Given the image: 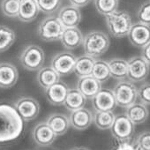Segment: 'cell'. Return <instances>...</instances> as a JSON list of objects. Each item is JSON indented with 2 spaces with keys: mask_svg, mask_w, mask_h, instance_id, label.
Returning <instances> with one entry per match:
<instances>
[{
  "mask_svg": "<svg viewBox=\"0 0 150 150\" xmlns=\"http://www.w3.org/2000/svg\"><path fill=\"white\" fill-rule=\"evenodd\" d=\"M23 127V119L14 107L0 104V143H6L18 139Z\"/></svg>",
  "mask_w": 150,
  "mask_h": 150,
  "instance_id": "6da1fadb",
  "label": "cell"
},
{
  "mask_svg": "<svg viewBox=\"0 0 150 150\" xmlns=\"http://www.w3.org/2000/svg\"><path fill=\"white\" fill-rule=\"evenodd\" d=\"M82 45L86 55L99 57L109 50L110 38L102 31H91L84 36Z\"/></svg>",
  "mask_w": 150,
  "mask_h": 150,
  "instance_id": "7a4b0ae2",
  "label": "cell"
},
{
  "mask_svg": "<svg viewBox=\"0 0 150 150\" xmlns=\"http://www.w3.org/2000/svg\"><path fill=\"white\" fill-rule=\"evenodd\" d=\"M106 17V24L110 35L116 38L127 36L132 25L131 16L125 11H116Z\"/></svg>",
  "mask_w": 150,
  "mask_h": 150,
  "instance_id": "3957f363",
  "label": "cell"
},
{
  "mask_svg": "<svg viewBox=\"0 0 150 150\" xmlns=\"http://www.w3.org/2000/svg\"><path fill=\"white\" fill-rule=\"evenodd\" d=\"M110 130L113 138L120 144L129 143L134 135L135 125L125 114H118L115 116L114 122Z\"/></svg>",
  "mask_w": 150,
  "mask_h": 150,
  "instance_id": "277c9868",
  "label": "cell"
},
{
  "mask_svg": "<svg viewBox=\"0 0 150 150\" xmlns=\"http://www.w3.org/2000/svg\"><path fill=\"white\" fill-rule=\"evenodd\" d=\"M117 106L127 108L134 103L138 98V88L133 82L126 80L119 81L113 88Z\"/></svg>",
  "mask_w": 150,
  "mask_h": 150,
  "instance_id": "5b68a950",
  "label": "cell"
},
{
  "mask_svg": "<svg viewBox=\"0 0 150 150\" xmlns=\"http://www.w3.org/2000/svg\"><path fill=\"white\" fill-rule=\"evenodd\" d=\"M22 66L28 71L40 70L45 60L43 50L35 44L28 45L21 53L20 57Z\"/></svg>",
  "mask_w": 150,
  "mask_h": 150,
  "instance_id": "8992f818",
  "label": "cell"
},
{
  "mask_svg": "<svg viewBox=\"0 0 150 150\" xmlns=\"http://www.w3.org/2000/svg\"><path fill=\"white\" fill-rule=\"evenodd\" d=\"M64 27L57 17L50 16L44 19L38 27V35L45 42H53L59 40Z\"/></svg>",
  "mask_w": 150,
  "mask_h": 150,
  "instance_id": "52a82bcc",
  "label": "cell"
},
{
  "mask_svg": "<svg viewBox=\"0 0 150 150\" xmlns=\"http://www.w3.org/2000/svg\"><path fill=\"white\" fill-rule=\"evenodd\" d=\"M127 79L132 82H140L146 80L150 71V64L141 57L135 56L128 61Z\"/></svg>",
  "mask_w": 150,
  "mask_h": 150,
  "instance_id": "ba28073f",
  "label": "cell"
},
{
  "mask_svg": "<svg viewBox=\"0 0 150 150\" xmlns=\"http://www.w3.org/2000/svg\"><path fill=\"white\" fill-rule=\"evenodd\" d=\"M76 57L68 51H63L55 55L51 59V67L60 75L67 76L73 72Z\"/></svg>",
  "mask_w": 150,
  "mask_h": 150,
  "instance_id": "9c48e42d",
  "label": "cell"
},
{
  "mask_svg": "<svg viewBox=\"0 0 150 150\" xmlns=\"http://www.w3.org/2000/svg\"><path fill=\"white\" fill-rule=\"evenodd\" d=\"M14 108L23 121H32L40 112L39 103L32 97H21L14 104Z\"/></svg>",
  "mask_w": 150,
  "mask_h": 150,
  "instance_id": "30bf717a",
  "label": "cell"
},
{
  "mask_svg": "<svg viewBox=\"0 0 150 150\" xmlns=\"http://www.w3.org/2000/svg\"><path fill=\"white\" fill-rule=\"evenodd\" d=\"M127 36L133 46L142 49L150 42V26L139 21L132 23Z\"/></svg>",
  "mask_w": 150,
  "mask_h": 150,
  "instance_id": "8fae6325",
  "label": "cell"
},
{
  "mask_svg": "<svg viewBox=\"0 0 150 150\" xmlns=\"http://www.w3.org/2000/svg\"><path fill=\"white\" fill-rule=\"evenodd\" d=\"M92 104L96 111H113L117 107L113 91L102 88L92 98Z\"/></svg>",
  "mask_w": 150,
  "mask_h": 150,
  "instance_id": "7c38bea8",
  "label": "cell"
},
{
  "mask_svg": "<svg viewBox=\"0 0 150 150\" xmlns=\"http://www.w3.org/2000/svg\"><path fill=\"white\" fill-rule=\"evenodd\" d=\"M32 136L35 142L41 146H50L57 138V135L46 122L37 124L33 129Z\"/></svg>",
  "mask_w": 150,
  "mask_h": 150,
  "instance_id": "4fadbf2b",
  "label": "cell"
},
{
  "mask_svg": "<svg viewBox=\"0 0 150 150\" xmlns=\"http://www.w3.org/2000/svg\"><path fill=\"white\" fill-rule=\"evenodd\" d=\"M94 115L93 113L86 108H81L80 110L71 111L69 120L70 125L75 130L83 131L88 129L93 123Z\"/></svg>",
  "mask_w": 150,
  "mask_h": 150,
  "instance_id": "5bb4252c",
  "label": "cell"
},
{
  "mask_svg": "<svg viewBox=\"0 0 150 150\" xmlns=\"http://www.w3.org/2000/svg\"><path fill=\"white\" fill-rule=\"evenodd\" d=\"M68 91V86L64 82L58 81L46 88L45 95L50 104L54 106H60L64 105Z\"/></svg>",
  "mask_w": 150,
  "mask_h": 150,
  "instance_id": "9a60e30c",
  "label": "cell"
},
{
  "mask_svg": "<svg viewBox=\"0 0 150 150\" xmlns=\"http://www.w3.org/2000/svg\"><path fill=\"white\" fill-rule=\"evenodd\" d=\"M18 79V70L13 64L0 63V88H10L16 84Z\"/></svg>",
  "mask_w": 150,
  "mask_h": 150,
  "instance_id": "2e32d148",
  "label": "cell"
},
{
  "mask_svg": "<svg viewBox=\"0 0 150 150\" xmlns=\"http://www.w3.org/2000/svg\"><path fill=\"white\" fill-rule=\"evenodd\" d=\"M83 35L77 28H65L60 37L61 43L66 50H75L83 42Z\"/></svg>",
  "mask_w": 150,
  "mask_h": 150,
  "instance_id": "e0dca14e",
  "label": "cell"
},
{
  "mask_svg": "<svg viewBox=\"0 0 150 150\" xmlns=\"http://www.w3.org/2000/svg\"><path fill=\"white\" fill-rule=\"evenodd\" d=\"M76 87L86 99H92L102 89V83L92 75H88L79 78Z\"/></svg>",
  "mask_w": 150,
  "mask_h": 150,
  "instance_id": "ac0fdd59",
  "label": "cell"
},
{
  "mask_svg": "<svg viewBox=\"0 0 150 150\" xmlns=\"http://www.w3.org/2000/svg\"><path fill=\"white\" fill-rule=\"evenodd\" d=\"M62 25L65 28L77 27L81 21V13L80 9L73 6H67L63 7L57 16Z\"/></svg>",
  "mask_w": 150,
  "mask_h": 150,
  "instance_id": "d6986e66",
  "label": "cell"
},
{
  "mask_svg": "<svg viewBox=\"0 0 150 150\" xmlns=\"http://www.w3.org/2000/svg\"><path fill=\"white\" fill-rule=\"evenodd\" d=\"M125 115L134 125H140L146 121L149 116V110L146 105L142 103H134L125 108Z\"/></svg>",
  "mask_w": 150,
  "mask_h": 150,
  "instance_id": "ffe728a7",
  "label": "cell"
},
{
  "mask_svg": "<svg viewBox=\"0 0 150 150\" xmlns=\"http://www.w3.org/2000/svg\"><path fill=\"white\" fill-rule=\"evenodd\" d=\"M36 0H21L18 18L23 22L33 21L39 13Z\"/></svg>",
  "mask_w": 150,
  "mask_h": 150,
  "instance_id": "44dd1931",
  "label": "cell"
},
{
  "mask_svg": "<svg viewBox=\"0 0 150 150\" xmlns=\"http://www.w3.org/2000/svg\"><path fill=\"white\" fill-rule=\"evenodd\" d=\"M46 123L51 128V130L55 132L57 136L64 135L70 127V120L69 118L61 113H54L51 114L46 120Z\"/></svg>",
  "mask_w": 150,
  "mask_h": 150,
  "instance_id": "7402d4cb",
  "label": "cell"
},
{
  "mask_svg": "<svg viewBox=\"0 0 150 150\" xmlns=\"http://www.w3.org/2000/svg\"><path fill=\"white\" fill-rule=\"evenodd\" d=\"M110 71V77L115 80L123 81L127 79L128 74V62L120 57L112 58L108 62Z\"/></svg>",
  "mask_w": 150,
  "mask_h": 150,
  "instance_id": "603a6c76",
  "label": "cell"
},
{
  "mask_svg": "<svg viewBox=\"0 0 150 150\" xmlns=\"http://www.w3.org/2000/svg\"><path fill=\"white\" fill-rule=\"evenodd\" d=\"M95 62H96L95 57H92L86 54L83 56H81L76 58L73 72H75V74H76L79 78L91 75Z\"/></svg>",
  "mask_w": 150,
  "mask_h": 150,
  "instance_id": "cb8c5ba5",
  "label": "cell"
},
{
  "mask_svg": "<svg viewBox=\"0 0 150 150\" xmlns=\"http://www.w3.org/2000/svg\"><path fill=\"white\" fill-rule=\"evenodd\" d=\"M60 75L51 67H42L37 73V81L43 88H48L51 85L58 82Z\"/></svg>",
  "mask_w": 150,
  "mask_h": 150,
  "instance_id": "d4e9b609",
  "label": "cell"
},
{
  "mask_svg": "<svg viewBox=\"0 0 150 150\" xmlns=\"http://www.w3.org/2000/svg\"><path fill=\"white\" fill-rule=\"evenodd\" d=\"M87 99L76 88V89H69L64 105L65 108L71 111H74L84 108Z\"/></svg>",
  "mask_w": 150,
  "mask_h": 150,
  "instance_id": "484cf974",
  "label": "cell"
},
{
  "mask_svg": "<svg viewBox=\"0 0 150 150\" xmlns=\"http://www.w3.org/2000/svg\"><path fill=\"white\" fill-rule=\"evenodd\" d=\"M115 119L113 111H96L93 122L96 126L100 130L110 129Z\"/></svg>",
  "mask_w": 150,
  "mask_h": 150,
  "instance_id": "4316f807",
  "label": "cell"
},
{
  "mask_svg": "<svg viewBox=\"0 0 150 150\" xmlns=\"http://www.w3.org/2000/svg\"><path fill=\"white\" fill-rule=\"evenodd\" d=\"M91 75L101 83L107 81L110 78V71L108 62L103 60H96Z\"/></svg>",
  "mask_w": 150,
  "mask_h": 150,
  "instance_id": "83f0119b",
  "label": "cell"
},
{
  "mask_svg": "<svg viewBox=\"0 0 150 150\" xmlns=\"http://www.w3.org/2000/svg\"><path fill=\"white\" fill-rule=\"evenodd\" d=\"M16 38L13 29L6 26H0V53L6 51L14 42Z\"/></svg>",
  "mask_w": 150,
  "mask_h": 150,
  "instance_id": "f1b7e54d",
  "label": "cell"
},
{
  "mask_svg": "<svg viewBox=\"0 0 150 150\" xmlns=\"http://www.w3.org/2000/svg\"><path fill=\"white\" fill-rule=\"evenodd\" d=\"M95 6L100 14L107 16L117 10L118 0H95Z\"/></svg>",
  "mask_w": 150,
  "mask_h": 150,
  "instance_id": "f546056e",
  "label": "cell"
},
{
  "mask_svg": "<svg viewBox=\"0 0 150 150\" xmlns=\"http://www.w3.org/2000/svg\"><path fill=\"white\" fill-rule=\"evenodd\" d=\"M21 0H3L1 3L2 13L11 18L18 17Z\"/></svg>",
  "mask_w": 150,
  "mask_h": 150,
  "instance_id": "4dcf8cb0",
  "label": "cell"
},
{
  "mask_svg": "<svg viewBox=\"0 0 150 150\" xmlns=\"http://www.w3.org/2000/svg\"><path fill=\"white\" fill-rule=\"evenodd\" d=\"M62 0H36L39 10L44 13H55L60 6Z\"/></svg>",
  "mask_w": 150,
  "mask_h": 150,
  "instance_id": "1f68e13d",
  "label": "cell"
},
{
  "mask_svg": "<svg viewBox=\"0 0 150 150\" xmlns=\"http://www.w3.org/2000/svg\"><path fill=\"white\" fill-rule=\"evenodd\" d=\"M134 146L137 150H150V131L140 132L135 140Z\"/></svg>",
  "mask_w": 150,
  "mask_h": 150,
  "instance_id": "d6a6232c",
  "label": "cell"
},
{
  "mask_svg": "<svg viewBox=\"0 0 150 150\" xmlns=\"http://www.w3.org/2000/svg\"><path fill=\"white\" fill-rule=\"evenodd\" d=\"M137 17L139 22L150 26V0L143 3L137 13Z\"/></svg>",
  "mask_w": 150,
  "mask_h": 150,
  "instance_id": "836d02e7",
  "label": "cell"
},
{
  "mask_svg": "<svg viewBox=\"0 0 150 150\" xmlns=\"http://www.w3.org/2000/svg\"><path fill=\"white\" fill-rule=\"evenodd\" d=\"M138 98L143 104L150 105V83H144L138 88Z\"/></svg>",
  "mask_w": 150,
  "mask_h": 150,
  "instance_id": "e575fe53",
  "label": "cell"
},
{
  "mask_svg": "<svg viewBox=\"0 0 150 150\" xmlns=\"http://www.w3.org/2000/svg\"><path fill=\"white\" fill-rule=\"evenodd\" d=\"M141 57L150 64V42H148L146 46L142 48Z\"/></svg>",
  "mask_w": 150,
  "mask_h": 150,
  "instance_id": "d590c367",
  "label": "cell"
},
{
  "mask_svg": "<svg viewBox=\"0 0 150 150\" xmlns=\"http://www.w3.org/2000/svg\"><path fill=\"white\" fill-rule=\"evenodd\" d=\"M68 1L71 3V6L80 8V7H83L88 5L91 0H68Z\"/></svg>",
  "mask_w": 150,
  "mask_h": 150,
  "instance_id": "8d00e7d4",
  "label": "cell"
},
{
  "mask_svg": "<svg viewBox=\"0 0 150 150\" xmlns=\"http://www.w3.org/2000/svg\"><path fill=\"white\" fill-rule=\"evenodd\" d=\"M114 150H137V149L135 148L134 146H132L129 143H123V144H120V146H117Z\"/></svg>",
  "mask_w": 150,
  "mask_h": 150,
  "instance_id": "74e56055",
  "label": "cell"
},
{
  "mask_svg": "<svg viewBox=\"0 0 150 150\" xmlns=\"http://www.w3.org/2000/svg\"><path fill=\"white\" fill-rule=\"evenodd\" d=\"M71 150H89V149L85 146H75V147H72Z\"/></svg>",
  "mask_w": 150,
  "mask_h": 150,
  "instance_id": "f35d334b",
  "label": "cell"
}]
</instances>
